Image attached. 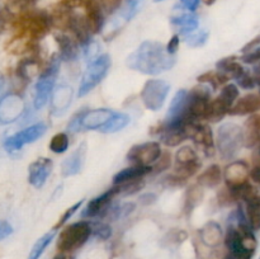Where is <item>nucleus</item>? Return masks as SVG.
<instances>
[{"label":"nucleus","instance_id":"obj_1","mask_svg":"<svg viewBox=\"0 0 260 259\" xmlns=\"http://www.w3.org/2000/svg\"><path fill=\"white\" fill-rule=\"evenodd\" d=\"M175 63V55L156 41H145L126 58L127 68L145 75H159L173 69Z\"/></svg>","mask_w":260,"mask_h":259},{"label":"nucleus","instance_id":"obj_2","mask_svg":"<svg viewBox=\"0 0 260 259\" xmlns=\"http://www.w3.org/2000/svg\"><path fill=\"white\" fill-rule=\"evenodd\" d=\"M15 36L13 40L17 41H35L45 37L52 28L50 13L43 10L28 9L19 13L13 20Z\"/></svg>","mask_w":260,"mask_h":259},{"label":"nucleus","instance_id":"obj_3","mask_svg":"<svg viewBox=\"0 0 260 259\" xmlns=\"http://www.w3.org/2000/svg\"><path fill=\"white\" fill-rule=\"evenodd\" d=\"M244 146V131L243 127L233 122L222 123L217 130L216 137V147L220 152L221 157L226 161L233 160L241 147Z\"/></svg>","mask_w":260,"mask_h":259},{"label":"nucleus","instance_id":"obj_4","mask_svg":"<svg viewBox=\"0 0 260 259\" xmlns=\"http://www.w3.org/2000/svg\"><path fill=\"white\" fill-rule=\"evenodd\" d=\"M61 58L58 55H52L45 69H42L40 74V79L35 86V96H33V106L36 109H41L47 104L53 86H55L56 78L60 70Z\"/></svg>","mask_w":260,"mask_h":259},{"label":"nucleus","instance_id":"obj_5","mask_svg":"<svg viewBox=\"0 0 260 259\" xmlns=\"http://www.w3.org/2000/svg\"><path fill=\"white\" fill-rule=\"evenodd\" d=\"M112 66V58L108 53H102L95 58L89 61L88 68L83 74L80 84H79L78 95L84 96L90 93L95 86H98L108 75Z\"/></svg>","mask_w":260,"mask_h":259},{"label":"nucleus","instance_id":"obj_6","mask_svg":"<svg viewBox=\"0 0 260 259\" xmlns=\"http://www.w3.org/2000/svg\"><path fill=\"white\" fill-rule=\"evenodd\" d=\"M93 234L88 221H78L65 226L57 239V250L60 253H73L84 245Z\"/></svg>","mask_w":260,"mask_h":259},{"label":"nucleus","instance_id":"obj_7","mask_svg":"<svg viewBox=\"0 0 260 259\" xmlns=\"http://www.w3.org/2000/svg\"><path fill=\"white\" fill-rule=\"evenodd\" d=\"M170 91V85L162 79H149L142 86L140 96L149 111H159L164 106Z\"/></svg>","mask_w":260,"mask_h":259},{"label":"nucleus","instance_id":"obj_8","mask_svg":"<svg viewBox=\"0 0 260 259\" xmlns=\"http://www.w3.org/2000/svg\"><path fill=\"white\" fill-rule=\"evenodd\" d=\"M162 150L159 142L149 141L132 146L126 155V159L131 165H141V167H151L156 163L161 155Z\"/></svg>","mask_w":260,"mask_h":259},{"label":"nucleus","instance_id":"obj_9","mask_svg":"<svg viewBox=\"0 0 260 259\" xmlns=\"http://www.w3.org/2000/svg\"><path fill=\"white\" fill-rule=\"evenodd\" d=\"M46 131H47V124L45 122H38V123L32 124V126L27 127V128L22 130V131L8 137L4 141L5 150L8 152L18 151L24 145L37 141L40 137H42L46 134Z\"/></svg>","mask_w":260,"mask_h":259},{"label":"nucleus","instance_id":"obj_10","mask_svg":"<svg viewBox=\"0 0 260 259\" xmlns=\"http://www.w3.org/2000/svg\"><path fill=\"white\" fill-rule=\"evenodd\" d=\"M188 139H192L201 149H203L207 156H212L215 154V139H213V132L208 124L192 123L187 124Z\"/></svg>","mask_w":260,"mask_h":259},{"label":"nucleus","instance_id":"obj_11","mask_svg":"<svg viewBox=\"0 0 260 259\" xmlns=\"http://www.w3.org/2000/svg\"><path fill=\"white\" fill-rule=\"evenodd\" d=\"M119 195V187L118 185H113L112 188H109L108 190H106L104 193H102L98 197L93 198L88 202V205L85 206L83 211H81V217L85 218H91V217H101L103 218L104 213L108 210L109 206L112 205V201L116 196Z\"/></svg>","mask_w":260,"mask_h":259},{"label":"nucleus","instance_id":"obj_12","mask_svg":"<svg viewBox=\"0 0 260 259\" xmlns=\"http://www.w3.org/2000/svg\"><path fill=\"white\" fill-rule=\"evenodd\" d=\"M225 244L231 254L236 256L238 259H251L254 255V249L249 248L244 240L243 234L240 233L235 225L229 223L228 231L225 235Z\"/></svg>","mask_w":260,"mask_h":259},{"label":"nucleus","instance_id":"obj_13","mask_svg":"<svg viewBox=\"0 0 260 259\" xmlns=\"http://www.w3.org/2000/svg\"><path fill=\"white\" fill-rule=\"evenodd\" d=\"M250 169L244 160H234L223 169V180L229 189H235L249 182Z\"/></svg>","mask_w":260,"mask_h":259},{"label":"nucleus","instance_id":"obj_14","mask_svg":"<svg viewBox=\"0 0 260 259\" xmlns=\"http://www.w3.org/2000/svg\"><path fill=\"white\" fill-rule=\"evenodd\" d=\"M116 111L108 108L89 109V111H81L80 126L81 130H95L102 131L107 123L111 121Z\"/></svg>","mask_w":260,"mask_h":259},{"label":"nucleus","instance_id":"obj_15","mask_svg":"<svg viewBox=\"0 0 260 259\" xmlns=\"http://www.w3.org/2000/svg\"><path fill=\"white\" fill-rule=\"evenodd\" d=\"M53 163L48 157H40L28 167V182L35 188H42L52 172Z\"/></svg>","mask_w":260,"mask_h":259},{"label":"nucleus","instance_id":"obj_16","mask_svg":"<svg viewBox=\"0 0 260 259\" xmlns=\"http://www.w3.org/2000/svg\"><path fill=\"white\" fill-rule=\"evenodd\" d=\"M84 18L91 35H96L103 28V7L101 0H88L84 5Z\"/></svg>","mask_w":260,"mask_h":259},{"label":"nucleus","instance_id":"obj_17","mask_svg":"<svg viewBox=\"0 0 260 259\" xmlns=\"http://www.w3.org/2000/svg\"><path fill=\"white\" fill-rule=\"evenodd\" d=\"M85 155L86 144L81 142L78 149L74 150L61 164V173H62L63 177H73V175L79 174L83 169L84 163H85Z\"/></svg>","mask_w":260,"mask_h":259},{"label":"nucleus","instance_id":"obj_18","mask_svg":"<svg viewBox=\"0 0 260 259\" xmlns=\"http://www.w3.org/2000/svg\"><path fill=\"white\" fill-rule=\"evenodd\" d=\"M55 41L58 46V56L63 61H75L79 56V42L68 33H57Z\"/></svg>","mask_w":260,"mask_h":259},{"label":"nucleus","instance_id":"obj_19","mask_svg":"<svg viewBox=\"0 0 260 259\" xmlns=\"http://www.w3.org/2000/svg\"><path fill=\"white\" fill-rule=\"evenodd\" d=\"M260 109V95L258 94H246L235 102L229 111L230 116H251Z\"/></svg>","mask_w":260,"mask_h":259},{"label":"nucleus","instance_id":"obj_20","mask_svg":"<svg viewBox=\"0 0 260 259\" xmlns=\"http://www.w3.org/2000/svg\"><path fill=\"white\" fill-rule=\"evenodd\" d=\"M244 146L251 147L260 144V114L254 113L249 116L243 127Z\"/></svg>","mask_w":260,"mask_h":259},{"label":"nucleus","instance_id":"obj_21","mask_svg":"<svg viewBox=\"0 0 260 259\" xmlns=\"http://www.w3.org/2000/svg\"><path fill=\"white\" fill-rule=\"evenodd\" d=\"M152 173V167H141V165H131L128 168L119 170L113 177V185H121L132 180L141 179L145 175Z\"/></svg>","mask_w":260,"mask_h":259},{"label":"nucleus","instance_id":"obj_22","mask_svg":"<svg viewBox=\"0 0 260 259\" xmlns=\"http://www.w3.org/2000/svg\"><path fill=\"white\" fill-rule=\"evenodd\" d=\"M223 180V170L218 164L206 168L197 178V183L203 188H216Z\"/></svg>","mask_w":260,"mask_h":259},{"label":"nucleus","instance_id":"obj_23","mask_svg":"<svg viewBox=\"0 0 260 259\" xmlns=\"http://www.w3.org/2000/svg\"><path fill=\"white\" fill-rule=\"evenodd\" d=\"M201 236H202V240L206 245L217 246L222 241V229L220 228L217 222L210 221L201 230Z\"/></svg>","mask_w":260,"mask_h":259},{"label":"nucleus","instance_id":"obj_24","mask_svg":"<svg viewBox=\"0 0 260 259\" xmlns=\"http://www.w3.org/2000/svg\"><path fill=\"white\" fill-rule=\"evenodd\" d=\"M229 111H230V108L221 101L220 96H217V98L212 99L208 104L205 119L208 122H212V123H216V122L222 121L226 114H229Z\"/></svg>","mask_w":260,"mask_h":259},{"label":"nucleus","instance_id":"obj_25","mask_svg":"<svg viewBox=\"0 0 260 259\" xmlns=\"http://www.w3.org/2000/svg\"><path fill=\"white\" fill-rule=\"evenodd\" d=\"M197 79L201 84H206V85H208L213 90V89H217L220 88V86L226 85V83H228L231 78L228 75V74L222 73V71L220 70H216V71L211 70V71H206V73H203L202 75L198 76Z\"/></svg>","mask_w":260,"mask_h":259},{"label":"nucleus","instance_id":"obj_26","mask_svg":"<svg viewBox=\"0 0 260 259\" xmlns=\"http://www.w3.org/2000/svg\"><path fill=\"white\" fill-rule=\"evenodd\" d=\"M203 200V187H201L200 184L190 185L189 188L185 192L184 197V213L185 215H189L196 207L201 203V201Z\"/></svg>","mask_w":260,"mask_h":259},{"label":"nucleus","instance_id":"obj_27","mask_svg":"<svg viewBox=\"0 0 260 259\" xmlns=\"http://www.w3.org/2000/svg\"><path fill=\"white\" fill-rule=\"evenodd\" d=\"M245 213L254 231L260 230V196H255L245 202Z\"/></svg>","mask_w":260,"mask_h":259},{"label":"nucleus","instance_id":"obj_28","mask_svg":"<svg viewBox=\"0 0 260 259\" xmlns=\"http://www.w3.org/2000/svg\"><path fill=\"white\" fill-rule=\"evenodd\" d=\"M216 68H217V70L228 74L230 78H234L235 80L244 73V71H245L244 70L243 65L236 60V57L221 58V60L217 61V63H216Z\"/></svg>","mask_w":260,"mask_h":259},{"label":"nucleus","instance_id":"obj_29","mask_svg":"<svg viewBox=\"0 0 260 259\" xmlns=\"http://www.w3.org/2000/svg\"><path fill=\"white\" fill-rule=\"evenodd\" d=\"M172 23L179 29L182 35H188L197 29L198 19L193 14H184L180 17H174L172 19Z\"/></svg>","mask_w":260,"mask_h":259},{"label":"nucleus","instance_id":"obj_30","mask_svg":"<svg viewBox=\"0 0 260 259\" xmlns=\"http://www.w3.org/2000/svg\"><path fill=\"white\" fill-rule=\"evenodd\" d=\"M129 122H131V118H129L128 114L123 113V112H116L114 116L111 118V121L104 126V128L101 132H103V134H114V132L121 131L124 127L128 126Z\"/></svg>","mask_w":260,"mask_h":259},{"label":"nucleus","instance_id":"obj_31","mask_svg":"<svg viewBox=\"0 0 260 259\" xmlns=\"http://www.w3.org/2000/svg\"><path fill=\"white\" fill-rule=\"evenodd\" d=\"M55 235H56V231L52 230L46 233L43 236H41V238L35 243L32 250L29 251L28 259H40L41 255L43 254V251L46 250V248H47V246L51 244V241L53 240Z\"/></svg>","mask_w":260,"mask_h":259},{"label":"nucleus","instance_id":"obj_32","mask_svg":"<svg viewBox=\"0 0 260 259\" xmlns=\"http://www.w3.org/2000/svg\"><path fill=\"white\" fill-rule=\"evenodd\" d=\"M239 95H240V91H239L238 85L235 84H226V85L222 86V90L220 93V99L229 107H231L235 104V102L239 99Z\"/></svg>","mask_w":260,"mask_h":259},{"label":"nucleus","instance_id":"obj_33","mask_svg":"<svg viewBox=\"0 0 260 259\" xmlns=\"http://www.w3.org/2000/svg\"><path fill=\"white\" fill-rule=\"evenodd\" d=\"M50 150L55 154H63L69 149V136L65 132H58L53 135L50 141Z\"/></svg>","mask_w":260,"mask_h":259},{"label":"nucleus","instance_id":"obj_34","mask_svg":"<svg viewBox=\"0 0 260 259\" xmlns=\"http://www.w3.org/2000/svg\"><path fill=\"white\" fill-rule=\"evenodd\" d=\"M196 160H200V157H198L197 152L192 146L180 147L177 154H175V163H178V164L196 161Z\"/></svg>","mask_w":260,"mask_h":259},{"label":"nucleus","instance_id":"obj_35","mask_svg":"<svg viewBox=\"0 0 260 259\" xmlns=\"http://www.w3.org/2000/svg\"><path fill=\"white\" fill-rule=\"evenodd\" d=\"M208 40V32L207 30H198V32H192L185 37V43L189 47L197 48L202 47Z\"/></svg>","mask_w":260,"mask_h":259},{"label":"nucleus","instance_id":"obj_36","mask_svg":"<svg viewBox=\"0 0 260 259\" xmlns=\"http://www.w3.org/2000/svg\"><path fill=\"white\" fill-rule=\"evenodd\" d=\"M172 160L173 155L169 150H164L160 155L159 159L156 160L154 165H152V173L155 174H159V173L164 172V170H168L170 167H172Z\"/></svg>","mask_w":260,"mask_h":259},{"label":"nucleus","instance_id":"obj_37","mask_svg":"<svg viewBox=\"0 0 260 259\" xmlns=\"http://www.w3.org/2000/svg\"><path fill=\"white\" fill-rule=\"evenodd\" d=\"M118 187H119V195L127 197V196H132V195H135V193L140 192V190L145 187V180H144V178H141V179H136V180H132V182H127V183H124V184L118 185Z\"/></svg>","mask_w":260,"mask_h":259},{"label":"nucleus","instance_id":"obj_38","mask_svg":"<svg viewBox=\"0 0 260 259\" xmlns=\"http://www.w3.org/2000/svg\"><path fill=\"white\" fill-rule=\"evenodd\" d=\"M83 203H84V200H80V201H78V202H76V203H74V205L71 206V207L66 208L65 212L62 213V216H61V217L58 218L57 222H56V225H55V228H53V230H57V229L62 228V226L65 225V223L68 222V221L70 220V218L73 217L74 215H75L76 211H79V208H80L81 206H83Z\"/></svg>","mask_w":260,"mask_h":259},{"label":"nucleus","instance_id":"obj_39","mask_svg":"<svg viewBox=\"0 0 260 259\" xmlns=\"http://www.w3.org/2000/svg\"><path fill=\"white\" fill-rule=\"evenodd\" d=\"M236 81H238L239 85L244 89H253L254 86L256 85V81H255V78H254V75H251V74L248 73V71H244V73L236 79Z\"/></svg>","mask_w":260,"mask_h":259},{"label":"nucleus","instance_id":"obj_40","mask_svg":"<svg viewBox=\"0 0 260 259\" xmlns=\"http://www.w3.org/2000/svg\"><path fill=\"white\" fill-rule=\"evenodd\" d=\"M93 229V228H91ZM93 233L98 236L99 239H103V240H107L109 236L112 235V229L108 223H104V222H96L94 225L93 229Z\"/></svg>","mask_w":260,"mask_h":259},{"label":"nucleus","instance_id":"obj_41","mask_svg":"<svg viewBox=\"0 0 260 259\" xmlns=\"http://www.w3.org/2000/svg\"><path fill=\"white\" fill-rule=\"evenodd\" d=\"M243 62L245 63H255L260 61V48H256V50L249 51V52L243 53V57H241Z\"/></svg>","mask_w":260,"mask_h":259},{"label":"nucleus","instance_id":"obj_42","mask_svg":"<svg viewBox=\"0 0 260 259\" xmlns=\"http://www.w3.org/2000/svg\"><path fill=\"white\" fill-rule=\"evenodd\" d=\"M101 3L104 12L113 13L114 10H117L119 7H121L122 0H101Z\"/></svg>","mask_w":260,"mask_h":259},{"label":"nucleus","instance_id":"obj_43","mask_svg":"<svg viewBox=\"0 0 260 259\" xmlns=\"http://www.w3.org/2000/svg\"><path fill=\"white\" fill-rule=\"evenodd\" d=\"M179 43H180V40H179V36L175 35L173 36L172 38H170L169 43L167 45V50L168 52H170L172 55H175V52L178 51V47H179Z\"/></svg>","mask_w":260,"mask_h":259},{"label":"nucleus","instance_id":"obj_44","mask_svg":"<svg viewBox=\"0 0 260 259\" xmlns=\"http://www.w3.org/2000/svg\"><path fill=\"white\" fill-rule=\"evenodd\" d=\"M13 233V228L9 222L7 221L0 220V240L5 239L7 236H9Z\"/></svg>","mask_w":260,"mask_h":259},{"label":"nucleus","instance_id":"obj_45","mask_svg":"<svg viewBox=\"0 0 260 259\" xmlns=\"http://www.w3.org/2000/svg\"><path fill=\"white\" fill-rule=\"evenodd\" d=\"M157 200V196L155 193H144V195L140 197V202L144 206H150Z\"/></svg>","mask_w":260,"mask_h":259},{"label":"nucleus","instance_id":"obj_46","mask_svg":"<svg viewBox=\"0 0 260 259\" xmlns=\"http://www.w3.org/2000/svg\"><path fill=\"white\" fill-rule=\"evenodd\" d=\"M250 178L253 179V182H255L256 184L260 185V164H255L250 169Z\"/></svg>","mask_w":260,"mask_h":259},{"label":"nucleus","instance_id":"obj_47","mask_svg":"<svg viewBox=\"0 0 260 259\" xmlns=\"http://www.w3.org/2000/svg\"><path fill=\"white\" fill-rule=\"evenodd\" d=\"M88 2V0H60V3H62V4L68 5V7L70 8H79V7H84L85 5V3Z\"/></svg>","mask_w":260,"mask_h":259},{"label":"nucleus","instance_id":"obj_48","mask_svg":"<svg viewBox=\"0 0 260 259\" xmlns=\"http://www.w3.org/2000/svg\"><path fill=\"white\" fill-rule=\"evenodd\" d=\"M182 3L187 9L192 10L193 12V10L197 9L198 4H200V0H182Z\"/></svg>","mask_w":260,"mask_h":259},{"label":"nucleus","instance_id":"obj_49","mask_svg":"<svg viewBox=\"0 0 260 259\" xmlns=\"http://www.w3.org/2000/svg\"><path fill=\"white\" fill-rule=\"evenodd\" d=\"M53 259H68V258H66L65 253H60V254H57V255H56Z\"/></svg>","mask_w":260,"mask_h":259},{"label":"nucleus","instance_id":"obj_50","mask_svg":"<svg viewBox=\"0 0 260 259\" xmlns=\"http://www.w3.org/2000/svg\"><path fill=\"white\" fill-rule=\"evenodd\" d=\"M202 2L205 3L206 5H212V4H215L216 0H202Z\"/></svg>","mask_w":260,"mask_h":259},{"label":"nucleus","instance_id":"obj_51","mask_svg":"<svg viewBox=\"0 0 260 259\" xmlns=\"http://www.w3.org/2000/svg\"><path fill=\"white\" fill-rule=\"evenodd\" d=\"M225 259H238V258H236V256L235 255H234V254H228V255H226L225 256Z\"/></svg>","mask_w":260,"mask_h":259},{"label":"nucleus","instance_id":"obj_52","mask_svg":"<svg viewBox=\"0 0 260 259\" xmlns=\"http://www.w3.org/2000/svg\"><path fill=\"white\" fill-rule=\"evenodd\" d=\"M258 69H259V71H260V63H259V66H258Z\"/></svg>","mask_w":260,"mask_h":259},{"label":"nucleus","instance_id":"obj_53","mask_svg":"<svg viewBox=\"0 0 260 259\" xmlns=\"http://www.w3.org/2000/svg\"><path fill=\"white\" fill-rule=\"evenodd\" d=\"M259 154H260V144H259Z\"/></svg>","mask_w":260,"mask_h":259},{"label":"nucleus","instance_id":"obj_54","mask_svg":"<svg viewBox=\"0 0 260 259\" xmlns=\"http://www.w3.org/2000/svg\"><path fill=\"white\" fill-rule=\"evenodd\" d=\"M259 259H260V258H259Z\"/></svg>","mask_w":260,"mask_h":259}]
</instances>
